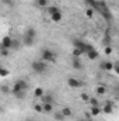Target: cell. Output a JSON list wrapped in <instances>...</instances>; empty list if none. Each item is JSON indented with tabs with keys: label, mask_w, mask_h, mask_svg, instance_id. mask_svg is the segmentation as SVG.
<instances>
[{
	"label": "cell",
	"mask_w": 119,
	"mask_h": 121,
	"mask_svg": "<svg viewBox=\"0 0 119 121\" xmlns=\"http://www.w3.org/2000/svg\"><path fill=\"white\" fill-rule=\"evenodd\" d=\"M31 69H32L34 73H36V75H42V73L46 72L48 65H46L45 60H42V59L41 60H34V62L31 63Z\"/></svg>",
	"instance_id": "1"
},
{
	"label": "cell",
	"mask_w": 119,
	"mask_h": 121,
	"mask_svg": "<svg viewBox=\"0 0 119 121\" xmlns=\"http://www.w3.org/2000/svg\"><path fill=\"white\" fill-rule=\"evenodd\" d=\"M41 58H42V60H45V62L55 63L58 56H56V54H55L53 51H51L49 48H44V49H42V52H41Z\"/></svg>",
	"instance_id": "2"
},
{
	"label": "cell",
	"mask_w": 119,
	"mask_h": 121,
	"mask_svg": "<svg viewBox=\"0 0 119 121\" xmlns=\"http://www.w3.org/2000/svg\"><path fill=\"white\" fill-rule=\"evenodd\" d=\"M27 87H28V83L25 80H17V82H14V85L11 87V94H16L18 91H25Z\"/></svg>",
	"instance_id": "3"
},
{
	"label": "cell",
	"mask_w": 119,
	"mask_h": 121,
	"mask_svg": "<svg viewBox=\"0 0 119 121\" xmlns=\"http://www.w3.org/2000/svg\"><path fill=\"white\" fill-rule=\"evenodd\" d=\"M73 45H74V48H79V49H83L84 51V54H87L90 51H92V49H95L92 45H90V44H86V42H83L81 39H73Z\"/></svg>",
	"instance_id": "4"
},
{
	"label": "cell",
	"mask_w": 119,
	"mask_h": 121,
	"mask_svg": "<svg viewBox=\"0 0 119 121\" xmlns=\"http://www.w3.org/2000/svg\"><path fill=\"white\" fill-rule=\"evenodd\" d=\"M67 86L71 87V89H79V87H83L84 86V82L77 79V78H69L67 79Z\"/></svg>",
	"instance_id": "5"
},
{
	"label": "cell",
	"mask_w": 119,
	"mask_h": 121,
	"mask_svg": "<svg viewBox=\"0 0 119 121\" xmlns=\"http://www.w3.org/2000/svg\"><path fill=\"white\" fill-rule=\"evenodd\" d=\"M23 38H30V39H34L35 41V38H36V30L34 27H28L25 30V32H24Z\"/></svg>",
	"instance_id": "6"
},
{
	"label": "cell",
	"mask_w": 119,
	"mask_h": 121,
	"mask_svg": "<svg viewBox=\"0 0 119 121\" xmlns=\"http://www.w3.org/2000/svg\"><path fill=\"white\" fill-rule=\"evenodd\" d=\"M1 47L11 49V47H13V38H11V37H8V35L3 37V39H1Z\"/></svg>",
	"instance_id": "7"
},
{
	"label": "cell",
	"mask_w": 119,
	"mask_h": 121,
	"mask_svg": "<svg viewBox=\"0 0 119 121\" xmlns=\"http://www.w3.org/2000/svg\"><path fill=\"white\" fill-rule=\"evenodd\" d=\"M114 68H115V65H114L111 60H105V62L101 63V69H104V70H107V72L114 70Z\"/></svg>",
	"instance_id": "8"
},
{
	"label": "cell",
	"mask_w": 119,
	"mask_h": 121,
	"mask_svg": "<svg viewBox=\"0 0 119 121\" xmlns=\"http://www.w3.org/2000/svg\"><path fill=\"white\" fill-rule=\"evenodd\" d=\"M102 113H105V114H112L114 113V104L112 103H105L104 106H102Z\"/></svg>",
	"instance_id": "9"
},
{
	"label": "cell",
	"mask_w": 119,
	"mask_h": 121,
	"mask_svg": "<svg viewBox=\"0 0 119 121\" xmlns=\"http://www.w3.org/2000/svg\"><path fill=\"white\" fill-rule=\"evenodd\" d=\"M71 66H73L76 70H79V69H83V63H81L80 58H76V56H73V59H71Z\"/></svg>",
	"instance_id": "10"
},
{
	"label": "cell",
	"mask_w": 119,
	"mask_h": 121,
	"mask_svg": "<svg viewBox=\"0 0 119 121\" xmlns=\"http://www.w3.org/2000/svg\"><path fill=\"white\" fill-rule=\"evenodd\" d=\"M101 106H92V107H90V114L92 116V117H97V116H99L101 114Z\"/></svg>",
	"instance_id": "11"
},
{
	"label": "cell",
	"mask_w": 119,
	"mask_h": 121,
	"mask_svg": "<svg viewBox=\"0 0 119 121\" xmlns=\"http://www.w3.org/2000/svg\"><path fill=\"white\" fill-rule=\"evenodd\" d=\"M41 99H42V103H52V104H53V100H55L51 93H45Z\"/></svg>",
	"instance_id": "12"
},
{
	"label": "cell",
	"mask_w": 119,
	"mask_h": 121,
	"mask_svg": "<svg viewBox=\"0 0 119 121\" xmlns=\"http://www.w3.org/2000/svg\"><path fill=\"white\" fill-rule=\"evenodd\" d=\"M62 18H63L62 11H58V13H55V14L51 16V20H52L53 23H59V21H62Z\"/></svg>",
	"instance_id": "13"
},
{
	"label": "cell",
	"mask_w": 119,
	"mask_h": 121,
	"mask_svg": "<svg viewBox=\"0 0 119 121\" xmlns=\"http://www.w3.org/2000/svg\"><path fill=\"white\" fill-rule=\"evenodd\" d=\"M62 113H63V116H64L66 118H69V117H71V116H73V111H71V108H70L69 106L63 107V108H62Z\"/></svg>",
	"instance_id": "14"
},
{
	"label": "cell",
	"mask_w": 119,
	"mask_h": 121,
	"mask_svg": "<svg viewBox=\"0 0 119 121\" xmlns=\"http://www.w3.org/2000/svg\"><path fill=\"white\" fill-rule=\"evenodd\" d=\"M58 11H60L58 6H48V7H46V13H48L49 16H52V14H55V13H58Z\"/></svg>",
	"instance_id": "15"
},
{
	"label": "cell",
	"mask_w": 119,
	"mask_h": 121,
	"mask_svg": "<svg viewBox=\"0 0 119 121\" xmlns=\"http://www.w3.org/2000/svg\"><path fill=\"white\" fill-rule=\"evenodd\" d=\"M87 56H88L90 60H95L98 56H99V54L97 52V49H92V51H90V52H87Z\"/></svg>",
	"instance_id": "16"
},
{
	"label": "cell",
	"mask_w": 119,
	"mask_h": 121,
	"mask_svg": "<svg viewBox=\"0 0 119 121\" xmlns=\"http://www.w3.org/2000/svg\"><path fill=\"white\" fill-rule=\"evenodd\" d=\"M44 104V113H52L53 111V104L52 103H42Z\"/></svg>",
	"instance_id": "17"
},
{
	"label": "cell",
	"mask_w": 119,
	"mask_h": 121,
	"mask_svg": "<svg viewBox=\"0 0 119 121\" xmlns=\"http://www.w3.org/2000/svg\"><path fill=\"white\" fill-rule=\"evenodd\" d=\"M45 94V91H44V89L42 87H36V89H34V97H42Z\"/></svg>",
	"instance_id": "18"
},
{
	"label": "cell",
	"mask_w": 119,
	"mask_h": 121,
	"mask_svg": "<svg viewBox=\"0 0 119 121\" xmlns=\"http://www.w3.org/2000/svg\"><path fill=\"white\" fill-rule=\"evenodd\" d=\"M53 118H55L56 121H64V120H66V117L63 116V113H62V111H56V113H55V116H53Z\"/></svg>",
	"instance_id": "19"
},
{
	"label": "cell",
	"mask_w": 119,
	"mask_h": 121,
	"mask_svg": "<svg viewBox=\"0 0 119 121\" xmlns=\"http://www.w3.org/2000/svg\"><path fill=\"white\" fill-rule=\"evenodd\" d=\"M90 99H91V96H90L88 93H86V91H83V93L80 94V100H81V101H86V103H88Z\"/></svg>",
	"instance_id": "20"
},
{
	"label": "cell",
	"mask_w": 119,
	"mask_h": 121,
	"mask_svg": "<svg viewBox=\"0 0 119 121\" xmlns=\"http://www.w3.org/2000/svg\"><path fill=\"white\" fill-rule=\"evenodd\" d=\"M20 47H21V42H20L18 39L13 38V47H11V49H14V51H18V49H20Z\"/></svg>",
	"instance_id": "21"
},
{
	"label": "cell",
	"mask_w": 119,
	"mask_h": 121,
	"mask_svg": "<svg viewBox=\"0 0 119 121\" xmlns=\"http://www.w3.org/2000/svg\"><path fill=\"white\" fill-rule=\"evenodd\" d=\"M83 54H84L83 49H79V48H74V49H73V56H76V58H80Z\"/></svg>",
	"instance_id": "22"
},
{
	"label": "cell",
	"mask_w": 119,
	"mask_h": 121,
	"mask_svg": "<svg viewBox=\"0 0 119 121\" xmlns=\"http://www.w3.org/2000/svg\"><path fill=\"white\" fill-rule=\"evenodd\" d=\"M95 93H97V94H105V93H107V87L99 85V86L95 89Z\"/></svg>",
	"instance_id": "23"
},
{
	"label": "cell",
	"mask_w": 119,
	"mask_h": 121,
	"mask_svg": "<svg viewBox=\"0 0 119 121\" xmlns=\"http://www.w3.org/2000/svg\"><path fill=\"white\" fill-rule=\"evenodd\" d=\"M34 110H35L36 113H44V104H39V103L34 104Z\"/></svg>",
	"instance_id": "24"
},
{
	"label": "cell",
	"mask_w": 119,
	"mask_h": 121,
	"mask_svg": "<svg viewBox=\"0 0 119 121\" xmlns=\"http://www.w3.org/2000/svg\"><path fill=\"white\" fill-rule=\"evenodd\" d=\"M36 6L38 7H48V0H36Z\"/></svg>",
	"instance_id": "25"
},
{
	"label": "cell",
	"mask_w": 119,
	"mask_h": 121,
	"mask_svg": "<svg viewBox=\"0 0 119 121\" xmlns=\"http://www.w3.org/2000/svg\"><path fill=\"white\" fill-rule=\"evenodd\" d=\"M88 104H90V107H92V106H99L98 99H97V97H91V99H90V101H88Z\"/></svg>",
	"instance_id": "26"
},
{
	"label": "cell",
	"mask_w": 119,
	"mask_h": 121,
	"mask_svg": "<svg viewBox=\"0 0 119 121\" xmlns=\"http://www.w3.org/2000/svg\"><path fill=\"white\" fill-rule=\"evenodd\" d=\"M7 75H8V69H6V68H1V69H0V76H1V78H6Z\"/></svg>",
	"instance_id": "27"
},
{
	"label": "cell",
	"mask_w": 119,
	"mask_h": 121,
	"mask_svg": "<svg viewBox=\"0 0 119 121\" xmlns=\"http://www.w3.org/2000/svg\"><path fill=\"white\" fill-rule=\"evenodd\" d=\"M16 99H24L25 97V91H18V93H16V94H13Z\"/></svg>",
	"instance_id": "28"
},
{
	"label": "cell",
	"mask_w": 119,
	"mask_h": 121,
	"mask_svg": "<svg viewBox=\"0 0 119 121\" xmlns=\"http://www.w3.org/2000/svg\"><path fill=\"white\" fill-rule=\"evenodd\" d=\"M86 16H87L88 18H92V17H94V10H92V9H87V10H86Z\"/></svg>",
	"instance_id": "29"
},
{
	"label": "cell",
	"mask_w": 119,
	"mask_h": 121,
	"mask_svg": "<svg viewBox=\"0 0 119 121\" xmlns=\"http://www.w3.org/2000/svg\"><path fill=\"white\" fill-rule=\"evenodd\" d=\"M104 52H105V55H111V54H112V47H111V45H107Z\"/></svg>",
	"instance_id": "30"
},
{
	"label": "cell",
	"mask_w": 119,
	"mask_h": 121,
	"mask_svg": "<svg viewBox=\"0 0 119 121\" xmlns=\"http://www.w3.org/2000/svg\"><path fill=\"white\" fill-rule=\"evenodd\" d=\"M0 52H1V56H7V55H8V48H4V47H1Z\"/></svg>",
	"instance_id": "31"
},
{
	"label": "cell",
	"mask_w": 119,
	"mask_h": 121,
	"mask_svg": "<svg viewBox=\"0 0 119 121\" xmlns=\"http://www.w3.org/2000/svg\"><path fill=\"white\" fill-rule=\"evenodd\" d=\"M3 4H6V6H8V7H13V6H14V1H13V0H3Z\"/></svg>",
	"instance_id": "32"
},
{
	"label": "cell",
	"mask_w": 119,
	"mask_h": 121,
	"mask_svg": "<svg viewBox=\"0 0 119 121\" xmlns=\"http://www.w3.org/2000/svg\"><path fill=\"white\" fill-rule=\"evenodd\" d=\"M1 91H3L4 94H7V93H8V89H7V86H1Z\"/></svg>",
	"instance_id": "33"
},
{
	"label": "cell",
	"mask_w": 119,
	"mask_h": 121,
	"mask_svg": "<svg viewBox=\"0 0 119 121\" xmlns=\"http://www.w3.org/2000/svg\"><path fill=\"white\" fill-rule=\"evenodd\" d=\"M114 70H115V72H116V73L119 75V65H115V68H114Z\"/></svg>",
	"instance_id": "34"
},
{
	"label": "cell",
	"mask_w": 119,
	"mask_h": 121,
	"mask_svg": "<svg viewBox=\"0 0 119 121\" xmlns=\"http://www.w3.org/2000/svg\"><path fill=\"white\" fill-rule=\"evenodd\" d=\"M77 121H88V120H87V118H79Z\"/></svg>",
	"instance_id": "35"
},
{
	"label": "cell",
	"mask_w": 119,
	"mask_h": 121,
	"mask_svg": "<svg viewBox=\"0 0 119 121\" xmlns=\"http://www.w3.org/2000/svg\"><path fill=\"white\" fill-rule=\"evenodd\" d=\"M116 65H119V62H118V63H116Z\"/></svg>",
	"instance_id": "36"
},
{
	"label": "cell",
	"mask_w": 119,
	"mask_h": 121,
	"mask_svg": "<svg viewBox=\"0 0 119 121\" xmlns=\"http://www.w3.org/2000/svg\"><path fill=\"white\" fill-rule=\"evenodd\" d=\"M28 121H32V120H28Z\"/></svg>",
	"instance_id": "37"
}]
</instances>
